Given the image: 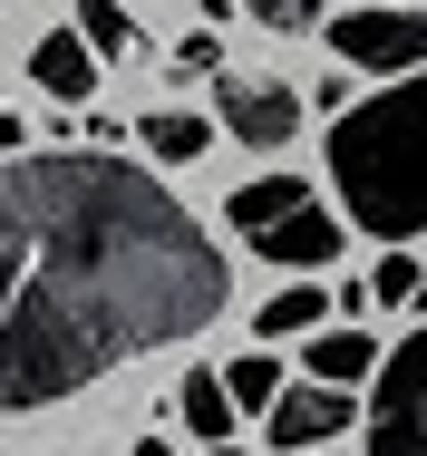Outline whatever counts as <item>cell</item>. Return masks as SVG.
I'll return each mask as SVG.
<instances>
[{
    "label": "cell",
    "instance_id": "obj_21",
    "mask_svg": "<svg viewBox=\"0 0 427 456\" xmlns=\"http://www.w3.org/2000/svg\"><path fill=\"white\" fill-rule=\"evenodd\" d=\"M0 10H10V0H0Z\"/></svg>",
    "mask_w": 427,
    "mask_h": 456
},
{
    "label": "cell",
    "instance_id": "obj_15",
    "mask_svg": "<svg viewBox=\"0 0 427 456\" xmlns=\"http://www.w3.org/2000/svg\"><path fill=\"white\" fill-rule=\"evenodd\" d=\"M69 20L87 29V49H97V59H127V49H136V20H127L117 0H78Z\"/></svg>",
    "mask_w": 427,
    "mask_h": 456
},
{
    "label": "cell",
    "instance_id": "obj_9",
    "mask_svg": "<svg viewBox=\"0 0 427 456\" xmlns=\"http://www.w3.org/2000/svg\"><path fill=\"white\" fill-rule=\"evenodd\" d=\"M175 418H185V437L194 447H234V388H224V369H185V388H175Z\"/></svg>",
    "mask_w": 427,
    "mask_h": 456
},
{
    "label": "cell",
    "instance_id": "obj_2",
    "mask_svg": "<svg viewBox=\"0 0 427 456\" xmlns=\"http://www.w3.org/2000/svg\"><path fill=\"white\" fill-rule=\"evenodd\" d=\"M331 184L379 253L427 233V69L379 78V97L331 117Z\"/></svg>",
    "mask_w": 427,
    "mask_h": 456
},
{
    "label": "cell",
    "instance_id": "obj_13",
    "mask_svg": "<svg viewBox=\"0 0 427 456\" xmlns=\"http://www.w3.org/2000/svg\"><path fill=\"white\" fill-rule=\"evenodd\" d=\"M349 301H359V311H398V301H418V263H408V253L389 243V253H379V273L359 281Z\"/></svg>",
    "mask_w": 427,
    "mask_h": 456
},
{
    "label": "cell",
    "instance_id": "obj_7",
    "mask_svg": "<svg viewBox=\"0 0 427 456\" xmlns=\"http://www.w3.org/2000/svg\"><path fill=\"white\" fill-rule=\"evenodd\" d=\"M349 418H359V408H349V388H331V379H301V388H282V398H272V447H282V456L331 447Z\"/></svg>",
    "mask_w": 427,
    "mask_h": 456
},
{
    "label": "cell",
    "instance_id": "obj_8",
    "mask_svg": "<svg viewBox=\"0 0 427 456\" xmlns=\"http://www.w3.org/2000/svg\"><path fill=\"white\" fill-rule=\"evenodd\" d=\"M29 78L59 97V107H87V97H97V49H87V29H78V20H59V29L29 49Z\"/></svg>",
    "mask_w": 427,
    "mask_h": 456
},
{
    "label": "cell",
    "instance_id": "obj_3",
    "mask_svg": "<svg viewBox=\"0 0 427 456\" xmlns=\"http://www.w3.org/2000/svg\"><path fill=\"white\" fill-rule=\"evenodd\" d=\"M224 214H234V233L253 243L262 263H282V273H321V263H341V233H349L301 175H253Z\"/></svg>",
    "mask_w": 427,
    "mask_h": 456
},
{
    "label": "cell",
    "instance_id": "obj_19",
    "mask_svg": "<svg viewBox=\"0 0 427 456\" xmlns=\"http://www.w3.org/2000/svg\"><path fill=\"white\" fill-rule=\"evenodd\" d=\"M127 456H175V447H166V437H136V447H127Z\"/></svg>",
    "mask_w": 427,
    "mask_h": 456
},
{
    "label": "cell",
    "instance_id": "obj_18",
    "mask_svg": "<svg viewBox=\"0 0 427 456\" xmlns=\"http://www.w3.org/2000/svg\"><path fill=\"white\" fill-rule=\"evenodd\" d=\"M20 136H29V126H20L10 107H0V156H20Z\"/></svg>",
    "mask_w": 427,
    "mask_h": 456
},
{
    "label": "cell",
    "instance_id": "obj_11",
    "mask_svg": "<svg viewBox=\"0 0 427 456\" xmlns=\"http://www.w3.org/2000/svg\"><path fill=\"white\" fill-rule=\"evenodd\" d=\"M136 136H146V156H156V166H194V156H204L224 126H214V117H194V107H156Z\"/></svg>",
    "mask_w": 427,
    "mask_h": 456
},
{
    "label": "cell",
    "instance_id": "obj_4",
    "mask_svg": "<svg viewBox=\"0 0 427 456\" xmlns=\"http://www.w3.org/2000/svg\"><path fill=\"white\" fill-rule=\"evenodd\" d=\"M369 456H427V321L379 360V398H369Z\"/></svg>",
    "mask_w": 427,
    "mask_h": 456
},
{
    "label": "cell",
    "instance_id": "obj_14",
    "mask_svg": "<svg viewBox=\"0 0 427 456\" xmlns=\"http://www.w3.org/2000/svg\"><path fill=\"white\" fill-rule=\"evenodd\" d=\"M321 301H331V291H272V301H262V340H292V330H301V340H311V330H321Z\"/></svg>",
    "mask_w": 427,
    "mask_h": 456
},
{
    "label": "cell",
    "instance_id": "obj_20",
    "mask_svg": "<svg viewBox=\"0 0 427 456\" xmlns=\"http://www.w3.org/2000/svg\"><path fill=\"white\" fill-rule=\"evenodd\" d=\"M204 456H253V447H204Z\"/></svg>",
    "mask_w": 427,
    "mask_h": 456
},
{
    "label": "cell",
    "instance_id": "obj_12",
    "mask_svg": "<svg viewBox=\"0 0 427 456\" xmlns=\"http://www.w3.org/2000/svg\"><path fill=\"white\" fill-rule=\"evenodd\" d=\"M224 388H234V408H262V418H272V398H282L292 379H282V360H272V350H243V360L224 369Z\"/></svg>",
    "mask_w": 427,
    "mask_h": 456
},
{
    "label": "cell",
    "instance_id": "obj_1",
    "mask_svg": "<svg viewBox=\"0 0 427 456\" xmlns=\"http://www.w3.org/2000/svg\"><path fill=\"white\" fill-rule=\"evenodd\" d=\"M224 311V253L127 156H0V408H49Z\"/></svg>",
    "mask_w": 427,
    "mask_h": 456
},
{
    "label": "cell",
    "instance_id": "obj_16",
    "mask_svg": "<svg viewBox=\"0 0 427 456\" xmlns=\"http://www.w3.org/2000/svg\"><path fill=\"white\" fill-rule=\"evenodd\" d=\"M243 10H253L262 29H282V39H301V29L321 20V0H243Z\"/></svg>",
    "mask_w": 427,
    "mask_h": 456
},
{
    "label": "cell",
    "instance_id": "obj_6",
    "mask_svg": "<svg viewBox=\"0 0 427 456\" xmlns=\"http://www.w3.org/2000/svg\"><path fill=\"white\" fill-rule=\"evenodd\" d=\"M214 126L234 136V146H292L301 136V88L292 78H262V69H224L214 78Z\"/></svg>",
    "mask_w": 427,
    "mask_h": 456
},
{
    "label": "cell",
    "instance_id": "obj_5",
    "mask_svg": "<svg viewBox=\"0 0 427 456\" xmlns=\"http://www.w3.org/2000/svg\"><path fill=\"white\" fill-rule=\"evenodd\" d=\"M331 59L359 69V78H408V69H427V0L418 10H349V20H331Z\"/></svg>",
    "mask_w": 427,
    "mask_h": 456
},
{
    "label": "cell",
    "instance_id": "obj_17",
    "mask_svg": "<svg viewBox=\"0 0 427 456\" xmlns=\"http://www.w3.org/2000/svg\"><path fill=\"white\" fill-rule=\"evenodd\" d=\"M175 78H214L224 59H214V29H194V39H175V59H166Z\"/></svg>",
    "mask_w": 427,
    "mask_h": 456
},
{
    "label": "cell",
    "instance_id": "obj_10",
    "mask_svg": "<svg viewBox=\"0 0 427 456\" xmlns=\"http://www.w3.org/2000/svg\"><path fill=\"white\" fill-rule=\"evenodd\" d=\"M301 369L331 379V388H359V379H379V340L369 330H311L301 340Z\"/></svg>",
    "mask_w": 427,
    "mask_h": 456
}]
</instances>
